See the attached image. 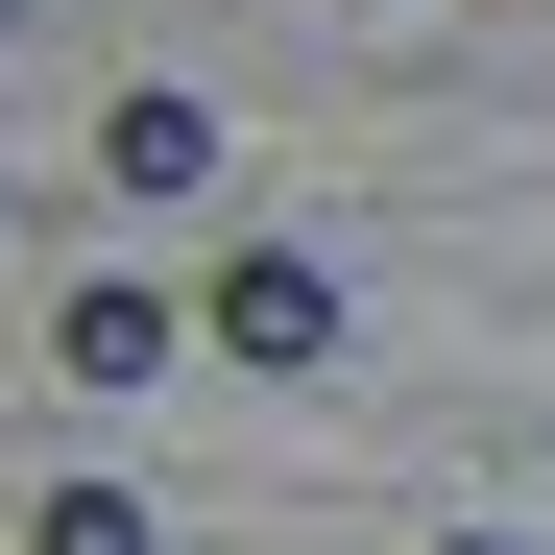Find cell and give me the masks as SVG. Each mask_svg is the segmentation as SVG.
I'll return each mask as SVG.
<instances>
[{
	"label": "cell",
	"instance_id": "cell-1",
	"mask_svg": "<svg viewBox=\"0 0 555 555\" xmlns=\"http://www.w3.org/2000/svg\"><path fill=\"white\" fill-rule=\"evenodd\" d=\"M169 362H194V291H145V266L49 291V387H169Z\"/></svg>",
	"mask_w": 555,
	"mask_h": 555
},
{
	"label": "cell",
	"instance_id": "cell-6",
	"mask_svg": "<svg viewBox=\"0 0 555 555\" xmlns=\"http://www.w3.org/2000/svg\"><path fill=\"white\" fill-rule=\"evenodd\" d=\"M0 49H25V0H0Z\"/></svg>",
	"mask_w": 555,
	"mask_h": 555
},
{
	"label": "cell",
	"instance_id": "cell-2",
	"mask_svg": "<svg viewBox=\"0 0 555 555\" xmlns=\"http://www.w3.org/2000/svg\"><path fill=\"white\" fill-rule=\"evenodd\" d=\"M194 338H218V362H266V387H291V362H338V266H314V242H242L218 291H194Z\"/></svg>",
	"mask_w": 555,
	"mask_h": 555
},
{
	"label": "cell",
	"instance_id": "cell-3",
	"mask_svg": "<svg viewBox=\"0 0 555 555\" xmlns=\"http://www.w3.org/2000/svg\"><path fill=\"white\" fill-rule=\"evenodd\" d=\"M98 169H121V194H218V98L121 73V98H98Z\"/></svg>",
	"mask_w": 555,
	"mask_h": 555
},
{
	"label": "cell",
	"instance_id": "cell-5",
	"mask_svg": "<svg viewBox=\"0 0 555 555\" xmlns=\"http://www.w3.org/2000/svg\"><path fill=\"white\" fill-rule=\"evenodd\" d=\"M435 555H507V531H435Z\"/></svg>",
	"mask_w": 555,
	"mask_h": 555
},
{
	"label": "cell",
	"instance_id": "cell-4",
	"mask_svg": "<svg viewBox=\"0 0 555 555\" xmlns=\"http://www.w3.org/2000/svg\"><path fill=\"white\" fill-rule=\"evenodd\" d=\"M25 555H145V507H121V483H49V507H25Z\"/></svg>",
	"mask_w": 555,
	"mask_h": 555
}]
</instances>
